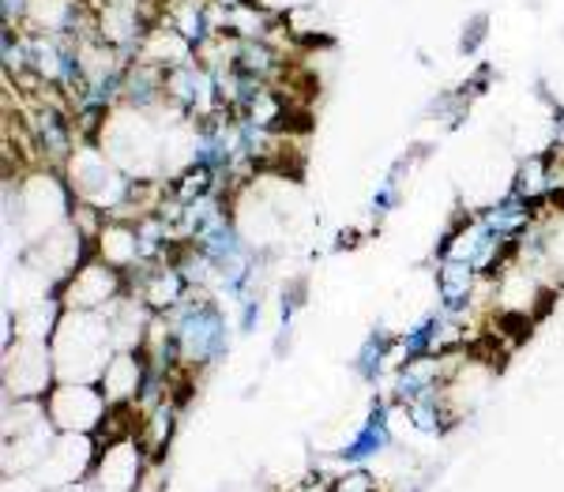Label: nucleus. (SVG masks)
<instances>
[{"instance_id": "obj_1", "label": "nucleus", "mask_w": 564, "mask_h": 492, "mask_svg": "<svg viewBox=\"0 0 564 492\" xmlns=\"http://www.w3.org/2000/svg\"><path fill=\"white\" fill-rule=\"evenodd\" d=\"M57 380L65 384H98L106 364L113 361L117 342L109 331L106 313H72L65 308L57 331L50 339Z\"/></svg>"}, {"instance_id": "obj_2", "label": "nucleus", "mask_w": 564, "mask_h": 492, "mask_svg": "<svg viewBox=\"0 0 564 492\" xmlns=\"http://www.w3.org/2000/svg\"><path fill=\"white\" fill-rule=\"evenodd\" d=\"M166 324L174 331L185 372L212 369L230 350V320H226L223 305L212 297V289H193L174 313H166Z\"/></svg>"}, {"instance_id": "obj_3", "label": "nucleus", "mask_w": 564, "mask_h": 492, "mask_svg": "<svg viewBox=\"0 0 564 492\" xmlns=\"http://www.w3.org/2000/svg\"><path fill=\"white\" fill-rule=\"evenodd\" d=\"M45 417H50V425L57 433L98 436L102 425L113 417V403L98 384H65V380H57V387L45 395Z\"/></svg>"}, {"instance_id": "obj_4", "label": "nucleus", "mask_w": 564, "mask_h": 492, "mask_svg": "<svg viewBox=\"0 0 564 492\" xmlns=\"http://www.w3.org/2000/svg\"><path fill=\"white\" fill-rule=\"evenodd\" d=\"M57 387V364L50 342H4V398H45Z\"/></svg>"}, {"instance_id": "obj_5", "label": "nucleus", "mask_w": 564, "mask_h": 492, "mask_svg": "<svg viewBox=\"0 0 564 492\" xmlns=\"http://www.w3.org/2000/svg\"><path fill=\"white\" fill-rule=\"evenodd\" d=\"M124 294H129V275L109 267V263L98 256L79 263L57 289L61 305L72 308V313H106V308H113Z\"/></svg>"}, {"instance_id": "obj_6", "label": "nucleus", "mask_w": 564, "mask_h": 492, "mask_svg": "<svg viewBox=\"0 0 564 492\" xmlns=\"http://www.w3.org/2000/svg\"><path fill=\"white\" fill-rule=\"evenodd\" d=\"M98 451L95 436H79V433H57L50 448V459L39 467V481L45 489H65L84 481L87 473H95L98 467Z\"/></svg>"}, {"instance_id": "obj_7", "label": "nucleus", "mask_w": 564, "mask_h": 492, "mask_svg": "<svg viewBox=\"0 0 564 492\" xmlns=\"http://www.w3.org/2000/svg\"><path fill=\"white\" fill-rule=\"evenodd\" d=\"M391 444H395V433H391V403H377L366 414V422L354 428V436L339 448V459L347 467H369L384 455Z\"/></svg>"}, {"instance_id": "obj_8", "label": "nucleus", "mask_w": 564, "mask_h": 492, "mask_svg": "<svg viewBox=\"0 0 564 492\" xmlns=\"http://www.w3.org/2000/svg\"><path fill=\"white\" fill-rule=\"evenodd\" d=\"M143 384H148V358H143V350H117L113 361L106 364L102 380H98V387L106 391L109 403L132 409L140 403Z\"/></svg>"}, {"instance_id": "obj_9", "label": "nucleus", "mask_w": 564, "mask_h": 492, "mask_svg": "<svg viewBox=\"0 0 564 492\" xmlns=\"http://www.w3.org/2000/svg\"><path fill=\"white\" fill-rule=\"evenodd\" d=\"M95 256L106 260L109 267L124 271V275L140 271L143 256H140V230H135V218H106V226L95 237Z\"/></svg>"}, {"instance_id": "obj_10", "label": "nucleus", "mask_w": 564, "mask_h": 492, "mask_svg": "<svg viewBox=\"0 0 564 492\" xmlns=\"http://www.w3.org/2000/svg\"><path fill=\"white\" fill-rule=\"evenodd\" d=\"M143 451L135 440H113V444H106V451H98V481L109 489V492H129L135 489V481H140V470H143Z\"/></svg>"}, {"instance_id": "obj_11", "label": "nucleus", "mask_w": 564, "mask_h": 492, "mask_svg": "<svg viewBox=\"0 0 564 492\" xmlns=\"http://www.w3.org/2000/svg\"><path fill=\"white\" fill-rule=\"evenodd\" d=\"M391 353H395V335L372 331L369 339H366V346L358 350V358H354V369H358V376L377 380L380 372L388 369V364H395V361H391Z\"/></svg>"}, {"instance_id": "obj_12", "label": "nucleus", "mask_w": 564, "mask_h": 492, "mask_svg": "<svg viewBox=\"0 0 564 492\" xmlns=\"http://www.w3.org/2000/svg\"><path fill=\"white\" fill-rule=\"evenodd\" d=\"M332 492H380V485H377V478H372L366 467H350L347 473H339V478H335Z\"/></svg>"}]
</instances>
